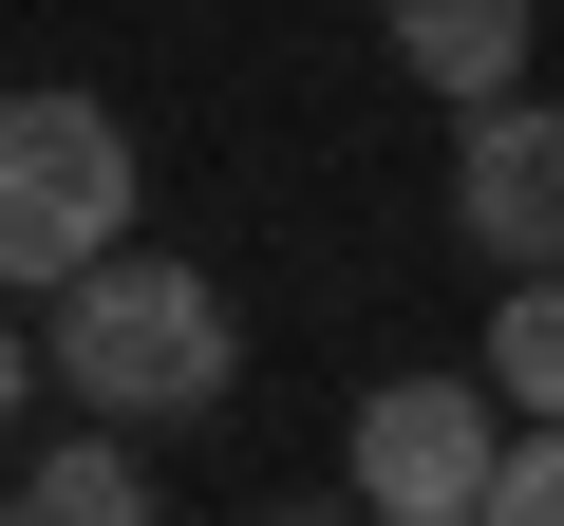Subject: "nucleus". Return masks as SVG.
Returning <instances> with one entry per match:
<instances>
[{
    "mask_svg": "<svg viewBox=\"0 0 564 526\" xmlns=\"http://www.w3.org/2000/svg\"><path fill=\"white\" fill-rule=\"evenodd\" d=\"M39 358L76 376V414H207V395L245 376V320H226L207 263L113 244V263H76V283L39 302Z\"/></svg>",
    "mask_w": 564,
    "mask_h": 526,
    "instance_id": "1",
    "label": "nucleus"
},
{
    "mask_svg": "<svg viewBox=\"0 0 564 526\" xmlns=\"http://www.w3.org/2000/svg\"><path fill=\"white\" fill-rule=\"evenodd\" d=\"M132 244V132L95 95H0V283H76Z\"/></svg>",
    "mask_w": 564,
    "mask_h": 526,
    "instance_id": "2",
    "label": "nucleus"
},
{
    "mask_svg": "<svg viewBox=\"0 0 564 526\" xmlns=\"http://www.w3.org/2000/svg\"><path fill=\"white\" fill-rule=\"evenodd\" d=\"M339 470H358L395 526H470V507H489V470H508V432H489V395H470V376H377Z\"/></svg>",
    "mask_w": 564,
    "mask_h": 526,
    "instance_id": "3",
    "label": "nucleus"
},
{
    "mask_svg": "<svg viewBox=\"0 0 564 526\" xmlns=\"http://www.w3.org/2000/svg\"><path fill=\"white\" fill-rule=\"evenodd\" d=\"M452 226L508 263H564V95H489L470 132H452Z\"/></svg>",
    "mask_w": 564,
    "mask_h": 526,
    "instance_id": "4",
    "label": "nucleus"
},
{
    "mask_svg": "<svg viewBox=\"0 0 564 526\" xmlns=\"http://www.w3.org/2000/svg\"><path fill=\"white\" fill-rule=\"evenodd\" d=\"M377 20H395V57L452 113H489V95H527V20H545V0H377Z\"/></svg>",
    "mask_w": 564,
    "mask_h": 526,
    "instance_id": "5",
    "label": "nucleus"
},
{
    "mask_svg": "<svg viewBox=\"0 0 564 526\" xmlns=\"http://www.w3.org/2000/svg\"><path fill=\"white\" fill-rule=\"evenodd\" d=\"M20 507H39V526H151V470H132V414H95V432H57Z\"/></svg>",
    "mask_w": 564,
    "mask_h": 526,
    "instance_id": "6",
    "label": "nucleus"
},
{
    "mask_svg": "<svg viewBox=\"0 0 564 526\" xmlns=\"http://www.w3.org/2000/svg\"><path fill=\"white\" fill-rule=\"evenodd\" d=\"M489 376H508L527 414H564V263H527V283H508V320H489Z\"/></svg>",
    "mask_w": 564,
    "mask_h": 526,
    "instance_id": "7",
    "label": "nucleus"
},
{
    "mask_svg": "<svg viewBox=\"0 0 564 526\" xmlns=\"http://www.w3.org/2000/svg\"><path fill=\"white\" fill-rule=\"evenodd\" d=\"M470 526H564V414H527L508 432V470H489V507Z\"/></svg>",
    "mask_w": 564,
    "mask_h": 526,
    "instance_id": "8",
    "label": "nucleus"
},
{
    "mask_svg": "<svg viewBox=\"0 0 564 526\" xmlns=\"http://www.w3.org/2000/svg\"><path fill=\"white\" fill-rule=\"evenodd\" d=\"M20 414H39V339L0 320V432H20Z\"/></svg>",
    "mask_w": 564,
    "mask_h": 526,
    "instance_id": "9",
    "label": "nucleus"
},
{
    "mask_svg": "<svg viewBox=\"0 0 564 526\" xmlns=\"http://www.w3.org/2000/svg\"><path fill=\"white\" fill-rule=\"evenodd\" d=\"M282 526H395V507H377V489H358V507H282Z\"/></svg>",
    "mask_w": 564,
    "mask_h": 526,
    "instance_id": "10",
    "label": "nucleus"
},
{
    "mask_svg": "<svg viewBox=\"0 0 564 526\" xmlns=\"http://www.w3.org/2000/svg\"><path fill=\"white\" fill-rule=\"evenodd\" d=\"M0 526H39V507H20V489H0Z\"/></svg>",
    "mask_w": 564,
    "mask_h": 526,
    "instance_id": "11",
    "label": "nucleus"
}]
</instances>
